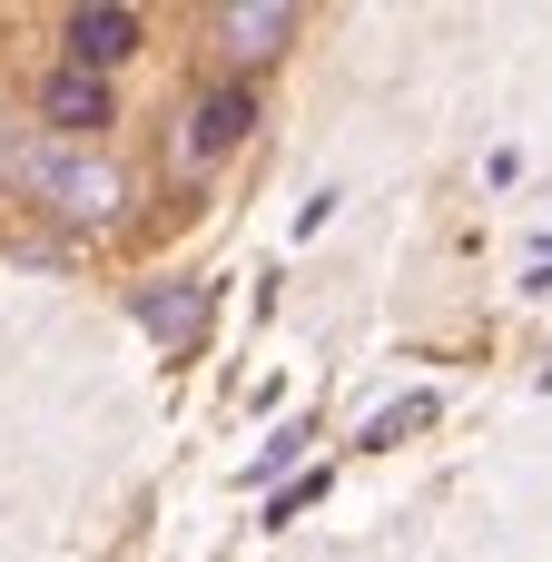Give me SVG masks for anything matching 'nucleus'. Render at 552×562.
<instances>
[{
	"mask_svg": "<svg viewBox=\"0 0 552 562\" xmlns=\"http://www.w3.org/2000/svg\"><path fill=\"white\" fill-rule=\"evenodd\" d=\"M286 40H296V0H227V10H217V49H227V69H267Z\"/></svg>",
	"mask_w": 552,
	"mask_h": 562,
	"instance_id": "obj_3",
	"label": "nucleus"
},
{
	"mask_svg": "<svg viewBox=\"0 0 552 562\" xmlns=\"http://www.w3.org/2000/svg\"><path fill=\"white\" fill-rule=\"evenodd\" d=\"M10 168H20V188H30L49 217H69V227H89V237L128 217V168L99 158V148H79V138H30Z\"/></svg>",
	"mask_w": 552,
	"mask_h": 562,
	"instance_id": "obj_1",
	"label": "nucleus"
},
{
	"mask_svg": "<svg viewBox=\"0 0 552 562\" xmlns=\"http://www.w3.org/2000/svg\"><path fill=\"white\" fill-rule=\"evenodd\" d=\"M128 316L168 346V356H198L207 346V316H217V277H158L128 296Z\"/></svg>",
	"mask_w": 552,
	"mask_h": 562,
	"instance_id": "obj_2",
	"label": "nucleus"
},
{
	"mask_svg": "<svg viewBox=\"0 0 552 562\" xmlns=\"http://www.w3.org/2000/svg\"><path fill=\"white\" fill-rule=\"evenodd\" d=\"M59 40H69V69H89V79H109V69H119V59L138 49V10H119V0H79Z\"/></svg>",
	"mask_w": 552,
	"mask_h": 562,
	"instance_id": "obj_4",
	"label": "nucleus"
},
{
	"mask_svg": "<svg viewBox=\"0 0 552 562\" xmlns=\"http://www.w3.org/2000/svg\"><path fill=\"white\" fill-rule=\"evenodd\" d=\"M40 128L49 138H89V128H109V79H89V69H49L40 79Z\"/></svg>",
	"mask_w": 552,
	"mask_h": 562,
	"instance_id": "obj_5",
	"label": "nucleus"
},
{
	"mask_svg": "<svg viewBox=\"0 0 552 562\" xmlns=\"http://www.w3.org/2000/svg\"><path fill=\"white\" fill-rule=\"evenodd\" d=\"M247 128H257V89H247V79H227V89H207V99L188 109V158H227Z\"/></svg>",
	"mask_w": 552,
	"mask_h": 562,
	"instance_id": "obj_6",
	"label": "nucleus"
}]
</instances>
